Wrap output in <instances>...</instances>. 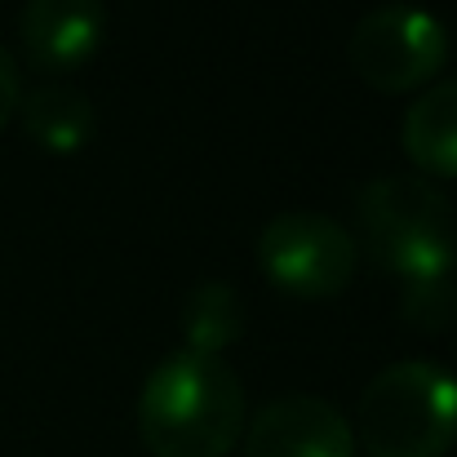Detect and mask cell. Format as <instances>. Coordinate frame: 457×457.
Segmentation results:
<instances>
[{
  "mask_svg": "<svg viewBox=\"0 0 457 457\" xmlns=\"http://www.w3.org/2000/svg\"><path fill=\"white\" fill-rule=\"evenodd\" d=\"M138 436L152 457H227L245 436V382L222 355L169 351L138 391Z\"/></svg>",
  "mask_w": 457,
  "mask_h": 457,
  "instance_id": "cell-1",
  "label": "cell"
},
{
  "mask_svg": "<svg viewBox=\"0 0 457 457\" xmlns=\"http://www.w3.org/2000/svg\"><path fill=\"white\" fill-rule=\"evenodd\" d=\"M351 431L369 457H445L457 445V378L427 355L378 369Z\"/></svg>",
  "mask_w": 457,
  "mask_h": 457,
  "instance_id": "cell-2",
  "label": "cell"
},
{
  "mask_svg": "<svg viewBox=\"0 0 457 457\" xmlns=\"http://www.w3.org/2000/svg\"><path fill=\"white\" fill-rule=\"evenodd\" d=\"M355 218L369 245V258L400 280L453 276L457 218L453 200L422 173H382L369 178L355 195Z\"/></svg>",
  "mask_w": 457,
  "mask_h": 457,
  "instance_id": "cell-3",
  "label": "cell"
},
{
  "mask_svg": "<svg viewBox=\"0 0 457 457\" xmlns=\"http://www.w3.org/2000/svg\"><path fill=\"white\" fill-rule=\"evenodd\" d=\"M346 58L364 85L382 94H404L436 80L449 58V27L427 4L386 0L351 27Z\"/></svg>",
  "mask_w": 457,
  "mask_h": 457,
  "instance_id": "cell-4",
  "label": "cell"
},
{
  "mask_svg": "<svg viewBox=\"0 0 457 457\" xmlns=\"http://www.w3.org/2000/svg\"><path fill=\"white\" fill-rule=\"evenodd\" d=\"M360 262L355 236L315 209H289L276 213L258 231V267L262 276L294 294V298H333L351 285Z\"/></svg>",
  "mask_w": 457,
  "mask_h": 457,
  "instance_id": "cell-5",
  "label": "cell"
},
{
  "mask_svg": "<svg viewBox=\"0 0 457 457\" xmlns=\"http://www.w3.org/2000/svg\"><path fill=\"white\" fill-rule=\"evenodd\" d=\"M245 457H355V431L324 395L267 400L245 427Z\"/></svg>",
  "mask_w": 457,
  "mask_h": 457,
  "instance_id": "cell-6",
  "label": "cell"
},
{
  "mask_svg": "<svg viewBox=\"0 0 457 457\" xmlns=\"http://www.w3.org/2000/svg\"><path fill=\"white\" fill-rule=\"evenodd\" d=\"M103 0H27L18 13L22 54L40 71H71L89 62L103 45Z\"/></svg>",
  "mask_w": 457,
  "mask_h": 457,
  "instance_id": "cell-7",
  "label": "cell"
},
{
  "mask_svg": "<svg viewBox=\"0 0 457 457\" xmlns=\"http://www.w3.org/2000/svg\"><path fill=\"white\" fill-rule=\"evenodd\" d=\"M400 143L422 178H457V80H436L409 103Z\"/></svg>",
  "mask_w": 457,
  "mask_h": 457,
  "instance_id": "cell-8",
  "label": "cell"
},
{
  "mask_svg": "<svg viewBox=\"0 0 457 457\" xmlns=\"http://www.w3.org/2000/svg\"><path fill=\"white\" fill-rule=\"evenodd\" d=\"M22 125L27 134L54 155L80 152L94 138V98L80 85L67 80H45L22 94Z\"/></svg>",
  "mask_w": 457,
  "mask_h": 457,
  "instance_id": "cell-9",
  "label": "cell"
},
{
  "mask_svg": "<svg viewBox=\"0 0 457 457\" xmlns=\"http://www.w3.org/2000/svg\"><path fill=\"white\" fill-rule=\"evenodd\" d=\"M245 333V303L227 280H200L182 298V337L191 351L222 355Z\"/></svg>",
  "mask_w": 457,
  "mask_h": 457,
  "instance_id": "cell-10",
  "label": "cell"
},
{
  "mask_svg": "<svg viewBox=\"0 0 457 457\" xmlns=\"http://www.w3.org/2000/svg\"><path fill=\"white\" fill-rule=\"evenodd\" d=\"M400 315L418 324L422 333H440L457 320V280L453 276H427V280H404Z\"/></svg>",
  "mask_w": 457,
  "mask_h": 457,
  "instance_id": "cell-11",
  "label": "cell"
},
{
  "mask_svg": "<svg viewBox=\"0 0 457 457\" xmlns=\"http://www.w3.org/2000/svg\"><path fill=\"white\" fill-rule=\"evenodd\" d=\"M18 103H22V76H18V62H13V54L0 45V129L13 120Z\"/></svg>",
  "mask_w": 457,
  "mask_h": 457,
  "instance_id": "cell-12",
  "label": "cell"
}]
</instances>
